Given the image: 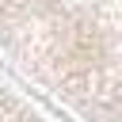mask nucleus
Returning <instances> with one entry per match:
<instances>
[]
</instances>
